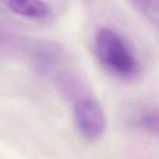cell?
<instances>
[{
    "mask_svg": "<svg viewBox=\"0 0 159 159\" xmlns=\"http://www.w3.org/2000/svg\"><path fill=\"white\" fill-rule=\"evenodd\" d=\"M140 124L150 131H157V114L154 112H147L141 116Z\"/></svg>",
    "mask_w": 159,
    "mask_h": 159,
    "instance_id": "obj_5",
    "label": "cell"
},
{
    "mask_svg": "<svg viewBox=\"0 0 159 159\" xmlns=\"http://www.w3.org/2000/svg\"><path fill=\"white\" fill-rule=\"evenodd\" d=\"M135 7L156 25L159 20V0H131Z\"/></svg>",
    "mask_w": 159,
    "mask_h": 159,
    "instance_id": "obj_4",
    "label": "cell"
},
{
    "mask_svg": "<svg viewBox=\"0 0 159 159\" xmlns=\"http://www.w3.org/2000/svg\"><path fill=\"white\" fill-rule=\"evenodd\" d=\"M95 55L100 64L111 75L132 78L140 71V62L127 40L114 29L103 27L94 38Z\"/></svg>",
    "mask_w": 159,
    "mask_h": 159,
    "instance_id": "obj_1",
    "label": "cell"
},
{
    "mask_svg": "<svg viewBox=\"0 0 159 159\" xmlns=\"http://www.w3.org/2000/svg\"><path fill=\"white\" fill-rule=\"evenodd\" d=\"M74 119L79 133L89 141L99 140L106 129V117L100 102L91 96H81L73 108Z\"/></svg>",
    "mask_w": 159,
    "mask_h": 159,
    "instance_id": "obj_2",
    "label": "cell"
},
{
    "mask_svg": "<svg viewBox=\"0 0 159 159\" xmlns=\"http://www.w3.org/2000/svg\"><path fill=\"white\" fill-rule=\"evenodd\" d=\"M7 7L15 14L40 20L49 14V7L43 0H5Z\"/></svg>",
    "mask_w": 159,
    "mask_h": 159,
    "instance_id": "obj_3",
    "label": "cell"
}]
</instances>
